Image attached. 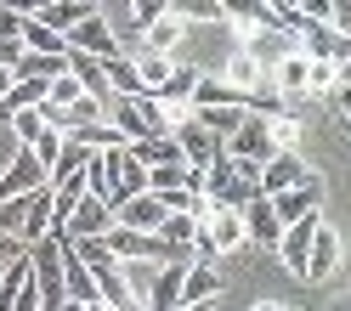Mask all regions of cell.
<instances>
[{
  "mask_svg": "<svg viewBox=\"0 0 351 311\" xmlns=\"http://www.w3.org/2000/svg\"><path fill=\"white\" fill-rule=\"evenodd\" d=\"M255 164H238V159H215L210 170H204V204L210 210H244L250 198H255Z\"/></svg>",
  "mask_w": 351,
  "mask_h": 311,
  "instance_id": "obj_1",
  "label": "cell"
},
{
  "mask_svg": "<svg viewBox=\"0 0 351 311\" xmlns=\"http://www.w3.org/2000/svg\"><path fill=\"white\" fill-rule=\"evenodd\" d=\"M306 182H317V175L306 170V159H300V153H272V159L261 164V175H255V192H261V198H278V192L306 187Z\"/></svg>",
  "mask_w": 351,
  "mask_h": 311,
  "instance_id": "obj_2",
  "label": "cell"
},
{
  "mask_svg": "<svg viewBox=\"0 0 351 311\" xmlns=\"http://www.w3.org/2000/svg\"><path fill=\"white\" fill-rule=\"evenodd\" d=\"M62 46H69V51H80V57H97V62H114V57H119V40H114V29L102 23V12L80 17V23L62 34Z\"/></svg>",
  "mask_w": 351,
  "mask_h": 311,
  "instance_id": "obj_3",
  "label": "cell"
},
{
  "mask_svg": "<svg viewBox=\"0 0 351 311\" xmlns=\"http://www.w3.org/2000/svg\"><path fill=\"white\" fill-rule=\"evenodd\" d=\"M335 272H340V232L317 227L312 243H306V260H300V283H328Z\"/></svg>",
  "mask_w": 351,
  "mask_h": 311,
  "instance_id": "obj_4",
  "label": "cell"
},
{
  "mask_svg": "<svg viewBox=\"0 0 351 311\" xmlns=\"http://www.w3.org/2000/svg\"><path fill=\"white\" fill-rule=\"evenodd\" d=\"M51 232H62V238H108V232H114V210H108L97 192H85L80 204L69 210V221L51 227Z\"/></svg>",
  "mask_w": 351,
  "mask_h": 311,
  "instance_id": "obj_5",
  "label": "cell"
},
{
  "mask_svg": "<svg viewBox=\"0 0 351 311\" xmlns=\"http://www.w3.org/2000/svg\"><path fill=\"white\" fill-rule=\"evenodd\" d=\"M34 187H46V170H40V159L29 147H17V159L6 164V175H0V204H12V198H29Z\"/></svg>",
  "mask_w": 351,
  "mask_h": 311,
  "instance_id": "obj_6",
  "label": "cell"
},
{
  "mask_svg": "<svg viewBox=\"0 0 351 311\" xmlns=\"http://www.w3.org/2000/svg\"><path fill=\"white\" fill-rule=\"evenodd\" d=\"M199 227H204V238H210L215 260H221V255H238V249L250 243V238H244V221H238V210H204Z\"/></svg>",
  "mask_w": 351,
  "mask_h": 311,
  "instance_id": "obj_7",
  "label": "cell"
},
{
  "mask_svg": "<svg viewBox=\"0 0 351 311\" xmlns=\"http://www.w3.org/2000/svg\"><path fill=\"white\" fill-rule=\"evenodd\" d=\"M193 260H165L153 272V288H147V311H182V277H187Z\"/></svg>",
  "mask_w": 351,
  "mask_h": 311,
  "instance_id": "obj_8",
  "label": "cell"
},
{
  "mask_svg": "<svg viewBox=\"0 0 351 311\" xmlns=\"http://www.w3.org/2000/svg\"><path fill=\"white\" fill-rule=\"evenodd\" d=\"M159 221H165V204L153 192H136L114 210V227H130V232H159Z\"/></svg>",
  "mask_w": 351,
  "mask_h": 311,
  "instance_id": "obj_9",
  "label": "cell"
},
{
  "mask_svg": "<svg viewBox=\"0 0 351 311\" xmlns=\"http://www.w3.org/2000/svg\"><path fill=\"white\" fill-rule=\"evenodd\" d=\"M182 29H187V17H182V6H165L159 17L147 23V34H142V51H176V40H182Z\"/></svg>",
  "mask_w": 351,
  "mask_h": 311,
  "instance_id": "obj_10",
  "label": "cell"
},
{
  "mask_svg": "<svg viewBox=\"0 0 351 311\" xmlns=\"http://www.w3.org/2000/svg\"><path fill=\"white\" fill-rule=\"evenodd\" d=\"M317 198H323V187H317V182H306V187H289V192H278V198H272V215H278V227H289V221L312 215V210H317Z\"/></svg>",
  "mask_w": 351,
  "mask_h": 311,
  "instance_id": "obj_11",
  "label": "cell"
},
{
  "mask_svg": "<svg viewBox=\"0 0 351 311\" xmlns=\"http://www.w3.org/2000/svg\"><path fill=\"white\" fill-rule=\"evenodd\" d=\"M125 62L136 69V85H142V91H159V85L170 79V69H176V57H165V51H130Z\"/></svg>",
  "mask_w": 351,
  "mask_h": 311,
  "instance_id": "obj_12",
  "label": "cell"
},
{
  "mask_svg": "<svg viewBox=\"0 0 351 311\" xmlns=\"http://www.w3.org/2000/svg\"><path fill=\"white\" fill-rule=\"evenodd\" d=\"M193 85H199V69H182V62H176L170 79L159 85V91H147V97L159 102V108H187L193 102Z\"/></svg>",
  "mask_w": 351,
  "mask_h": 311,
  "instance_id": "obj_13",
  "label": "cell"
},
{
  "mask_svg": "<svg viewBox=\"0 0 351 311\" xmlns=\"http://www.w3.org/2000/svg\"><path fill=\"white\" fill-rule=\"evenodd\" d=\"M187 119L199 125V130H210L215 142H227L238 125H244V108H187Z\"/></svg>",
  "mask_w": 351,
  "mask_h": 311,
  "instance_id": "obj_14",
  "label": "cell"
},
{
  "mask_svg": "<svg viewBox=\"0 0 351 311\" xmlns=\"http://www.w3.org/2000/svg\"><path fill=\"white\" fill-rule=\"evenodd\" d=\"M97 6H80V0H57V6H40V12H29L40 29H51V34H69L80 17H91Z\"/></svg>",
  "mask_w": 351,
  "mask_h": 311,
  "instance_id": "obj_15",
  "label": "cell"
},
{
  "mask_svg": "<svg viewBox=\"0 0 351 311\" xmlns=\"http://www.w3.org/2000/svg\"><path fill=\"white\" fill-rule=\"evenodd\" d=\"M199 300H221V277H215L210 266L193 260L187 277H182V306H199Z\"/></svg>",
  "mask_w": 351,
  "mask_h": 311,
  "instance_id": "obj_16",
  "label": "cell"
},
{
  "mask_svg": "<svg viewBox=\"0 0 351 311\" xmlns=\"http://www.w3.org/2000/svg\"><path fill=\"white\" fill-rule=\"evenodd\" d=\"M69 74V57H40V51H23V62L12 69V79H40V85H51Z\"/></svg>",
  "mask_w": 351,
  "mask_h": 311,
  "instance_id": "obj_17",
  "label": "cell"
},
{
  "mask_svg": "<svg viewBox=\"0 0 351 311\" xmlns=\"http://www.w3.org/2000/svg\"><path fill=\"white\" fill-rule=\"evenodd\" d=\"M187 108H244V97H238L227 79H204V74H199V85H193V102H187Z\"/></svg>",
  "mask_w": 351,
  "mask_h": 311,
  "instance_id": "obj_18",
  "label": "cell"
},
{
  "mask_svg": "<svg viewBox=\"0 0 351 311\" xmlns=\"http://www.w3.org/2000/svg\"><path fill=\"white\" fill-rule=\"evenodd\" d=\"M69 74L85 85V97H97V102L108 97V74H102V62H97V57H80V51H69Z\"/></svg>",
  "mask_w": 351,
  "mask_h": 311,
  "instance_id": "obj_19",
  "label": "cell"
},
{
  "mask_svg": "<svg viewBox=\"0 0 351 311\" xmlns=\"http://www.w3.org/2000/svg\"><path fill=\"white\" fill-rule=\"evenodd\" d=\"M153 272H159V260H119V277H125V295L130 300H147V288H153Z\"/></svg>",
  "mask_w": 351,
  "mask_h": 311,
  "instance_id": "obj_20",
  "label": "cell"
},
{
  "mask_svg": "<svg viewBox=\"0 0 351 311\" xmlns=\"http://www.w3.org/2000/svg\"><path fill=\"white\" fill-rule=\"evenodd\" d=\"M23 51H40V57H69V46H62V34L40 29L29 12H23Z\"/></svg>",
  "mask_w": 351,
  "mask_h": 311,
  "instance_id": "obj_21",
  "label": "cell"
},
{
  "mask_svg": "<svg viewBox=\"0 0 351 311\" xmlns=\"http://www.w3.org/2000/svg\"><path fill=\"white\" fill-rule=\"evenodd\" d=\"M193 232H199V221H193V215H165L159 221V238L170 243V249H187L193 255Z\"/></svg>",
  "mask_w": 351,
  "mask_h": 311,
  "instance_id": "obj_22",
  "label": "cell"
},
{
  "mask_svg": "<svg viewBox=\"0 0 351 311\" xmlns=\"http://www.w3.org/2000/svg\"><path fill=\"white\" fill-rule=\"evenodd\" d=\"M6 130H17V136H23V147H34L51 125H46V114H40V108H29V114H12V119H6Z\"/></svg>",
  "mask_w": 351,
  "mask_h": 311,
  "instance_id": "obj_23",
  "label": "cell"
},
{
  "mask_svg": "<svg viewBox=\"0 0 351 311\" xmlns=\"http://www.w3.org/2000/svg\"><path fill=\"white\" fill-rule=\"evenodd\" d=\"M267 130H272V147H278V153H300V147H295V142H300V119H295V114L267 119Z\"/></svg>",
  "mask_w": 351,
  "mask_h": 311,
  "instance_id": "obj_24",
  "label": "cell"
},
{
  "mask_svg": "<svg viewBox=\"0 0 351 311\" xmlns=\"http://www.w3.org/2000/svg\"><path fill=\"white\" fill-rule=\"evenodd\" d=\"M80 97H85V85H80L74 74H62V79H51V85H46V108H74Z\"/></svg>",
  "mask_w": 351,
  "mask_h": 311,
  "instance_id": "obj_25",
  "label": "cell"
},
{
  "mask_svg": "<svg viewBox=\"0 0 351 311\" xmlns=\"http://www.w3.org/2000/svg\"><path fill=\"white\" fill-rule=\"evenodd\" d=\"M29 153H34V159H40V170L51 175V164H57V153H62V136H57V130H46V136H40V142H34Z\"/></svg>",
  "mask_w": 351,
  "mask_h": 311,
  "instance_id": "obj_26",
  "label": "cell"
},
{
  "mask_svg": "<svg viewBox=\"0 0 351 311\" xmlns=\"http://www.w3.org/2000/svg\"><path fill=\"white\" fill-rule=\"evenodd\" d=\"M182 17H193V23H221L227 6L221 0H193V6H182Z\"/></svg>",
  "mask_w": 351,
  "mask_h": 311,
  "instance_id": "obj_27",
  "label": "cell"
},
{
  "mask_svg": "<svg viewBox=\"0 0 351 311\" xmlns=\"http://www.w3.org/2000/svg\"><path fill=\"white\" fill-rule=\"evenodd\" d=\"M0 40H23V12L17 6H0Z\"/></svg>",
  "mask_w": 351,
  "mask_h": 311,
  "instance_id": "obj_28",
  "label": "cell"
},
{
  "mask_svg": "<svg viewBox=\"0 0 351 311\" xmlns=\"http://www.w3.org/2000/svg\"><path fill=\"white\" fill-rule=\"evenodd\" d=\"M17 255H29V243L12 238V232H0V260H17Z\"/></svg>",
  "mask_w": 351,
  "mask_h": 311,
  "instance_id": "obj_29",
  "label": "cell"
},
{
  "mask_svg": "<svg viewBox=\"0 0 351 311\" xmlns=\"http://www.w3.org/2000/svg\"><path fill=\"white\" fill-rule=\"evenodd\" d=\"M12 91V69H0V97H6Z\"/></svg>",
  "mask_w": 351,
  "mask_h": 311,
  "instance_id": "obj_30",
  "label": "cell"
},
{
  "mask_svg": "<svg viewBox=\"0 0 351 311\" xmlns=\"http://www.w3.org/2000/svg\"><path fill=\"white\" fill-rule=\"evenodd\" d=\"M182 311H215V300H199V306H182Z\"/></svg>",
  "mask_w": 351,
  "mask_h": 311,
  "instance_id": "obj_31",
  "label": "cell"
},
{
  "mask_svg": "<svg viewBox=\"0 0 351 311\" xmlns=\"http://www.w3.org/2000/svg\"><path fill=\"white\" fill-rule=\"evenodd\" d=\"M62 311H91V306H80V300H62Z\"/></svg>",
  "mask_w": 351,
  "mask_h": 311,
  "instance_id": "obj_32",
  "label": "cell"
},
{
  "mask_svg": "<svg viewBox=\"0 0 351 311\" xmlns=\"http://www.w3.org/2000/svg\"><path fill=\"white\" fill-rule=\"evenodd\" d=\"M91 311H114V306H102V300H97V306H91Z\"/></svg>",
  "mask_w": 351,
  "mask_h": 311,
  "instance_id": "obj_33",
  "label": "cell"
},
{
  "mask_svg": "<svg viewBox=\"0 0 351 311\" xmlns=\"http://www.w3.org/2000/svg\"><path fill=\"white\" fill-rule=\"evenodd\" d=\"M0 125H6V119H0Z\"/></svg>",
  "mask_w": 351,
  "mask_h": 311,
  "instance_id": "obj_34",
  "label": "cell"
}]
</instances>
